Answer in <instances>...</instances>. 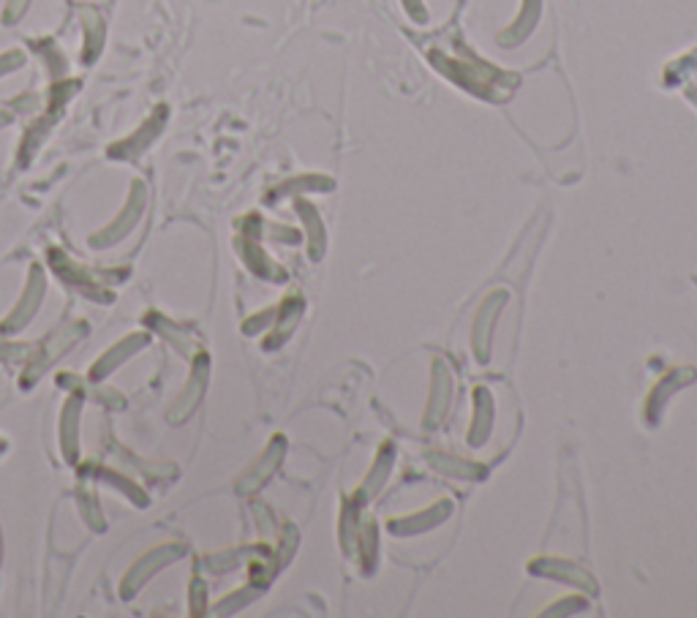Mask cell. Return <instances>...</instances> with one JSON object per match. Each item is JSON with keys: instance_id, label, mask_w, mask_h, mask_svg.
Segmentation results:
<instances>
[{"instance_id": "cell-1", "label": "cell", "mask_w": 697, "mask_h": 618, "mask_svg": "<svg viewBox=\"0 0 697 618\" xmlns=\"http://www.w3.org/2000/svg\"><path fill=\"white\" fill-rule=\"evenodd\" d=\"M164 120H167V109L161 107L156 115L145 123V126L139 128V131H134V134H131L128 139H123V142H118V145L109 150V153H112L115 158H137L139 153L148 148L150 142L158 137V131H161V126H164Z\"/></svg>"}, {"instance_id": "cell-2", "label": "cell", "mask_w": 697, "mask_h": 618, "mask_svg": "<svg viewBox=\"0 0 697 618\" xmlns=\"http://www.w3.org/2000/svg\"><path fill=\"white\" fill-rule=\"evenodd\" d=\"M142 205H145V188H142V183H134V194H131V199H128L123 216H120L112 226H107V229L101 232V237H96V243L101 246V243H107V240H118V237H123V232H126L128 226L134 224V221L139 218Z\"/></svg>"}, {"instance_id": "cell-3", "label": "cell", "mask_w": 697, "mask_h": 618, "mask_svg": "<svg viewBox=\"0 0 697 618\" xmlns=\"http://www.w3.org/2000/svg\"><path fill=\"white\" fill-rule=\"evenodd\" d=\"M82 22H85V52H82V58H85V63H93L99 58L101 47H104L107 28H104V20H101V14L96 9L82 11Z\"/></svg>"}, {"instance_id": "cell-4", "label": "cell", "mask_w": 697, "mask_h": 618, "mask_svg": "<svg viewBox=\"0 0 697 618\" xmlns=\"http://www.w3.org/2000/svg\"><path fill=\"white\" fill-rule=\"evenodd\" d=\"M180 550L177 548H161V550H156V553H150V556H145V564H139L134 572H128V578H126V586H123V594H128V591H134L137 589V580H145L148 578V572L153 569L156 572L158 567H164L167 564V559H172V556H177Z\"/></svg>"}, {"instance_id": "cell-5", "label": "cell", "mask_w": 697, "mask_h": 618, "mask_svg": "<svg viewBox=\"0 0 697 618\" xmlns=\"http://www.w3.org/2000/svg\"><path fill=\"white\" fill-rule=\"evenodd\" d=\"M41 292H44L41 270L39 267H33V273H30V284H28V295H25V311H20L17 316H9V322H6V327H9V330H14V327H20V324L28 322L30 314H33V311H36V305H39V300H36V297H41Z\"/></svg>"}, {"instance_id": "cell-6", "label": "cell", "mask_w": 697, "mask_h": 618, "mask_svg": "<svg viewBox=\"0 0 697 618\" xmlns=\"http://www.w3.org/2000/svg\"><path fill=\"white\" fill-rule=\"evenodd\" d=\"M142 335H134V338H126V341H120V346L118 349H112V352H107L104 357H101V363H99V368L93 371V376H104L107 371H112V368H118V363L126 357V354H131L134 349H139L142 346Z\"/></svg>"}, {"instance_id": "cell-7", "label": "cell", "mask_w": 697, "mask_h": 618, "mask_svg": "<svg viewBox=\"0 0 697 618\" xmlns=\"http://www.w3.org/2000/svg\"><path fill=\"white\" fill-rule=\"evenodd\" d=\"M66 420H69V431L63 428V436L69 433V439H63V450L69 452V458H74L77 452H74V420H77V401L69 403V409H66V414H63Z\"/></svg>"}, {"instance_id": "cell-8", "label": "cell", "mask_w": 697, "mask_h": 618, "mask_svg": "<svg viewBox=\"0 0 697 618\" xmlns=\"http://www.w3.org/2000/svg\"><path fill=\"white\" fill-rule=\"evenodd\" d=\"M22 63H25V55H22L20 50H11L6 52V55H0V77L9 74V71L20 69Z\"/></svg>"}, {"instance_id": "cell-9", "label": "cell", "mask_w": 697, "mask_h": 618, "mask_svg": "<svg viewBox=\"0 0 697 618\" xmlns=\"http://www.w3.org/2000/svg\"><path fill=\"white\" fill-rule=\"evenodd\" d=\"M28 3L30 0H9V3H6V11H3V20L9 22V25L20 20L22 14H25V9H28Z\"/></svg>"}, {"instance_id": "cell-10", "label": "cell", "mask_w": 697, "mask_h": 618, "mask_svg": "<svg viewBox=\"0 0 697 618\" xmlns=\"http://www.w3.org/2000/svg\"><path fill=\"white\" fill-rule=\"evenodd\" d=\"M9 120H11V115H9V112H0V128H3V126H9Z\"/></svg>"}]
</instances>
